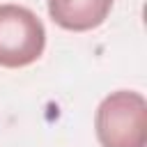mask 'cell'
Returning a JSON list of instances; mask_svg holds the SVG:
<instances>
[{
  "label": "cell",
  "mask_w": 147,
  "mask_h": 147,
  "mask_svg": "<svg viewBox=\"0 0 147 147\" xmlns=\"http://www.w3.org/2000/svg\"><path fill=\"white\" fill-rule=\"evenodd\" d=\"M46 48V30L34 11L0 5V67L18 69L37 62Z\"/></svg>",
  "instance_id": "7a4b0ae2"
},
{
  "label": "cell",
  "mask_w": 147,
  "mask_h": 147,
  "mask_svg": "<svg viewBox=\"0 0 147 147\" xmlns=\"http://www.w3.org/2000/svg\"><path fill=\"white\" fill-rule=\"evenodd\" d=\"M101 147H147V101L140 92L108 94L94 115Z\"/></svg>",
  "instance_id": "6da1fadb"
},
{
  "label": "cell",
  "mask_w": 147,
  "mask_h": 147,
  "mask_svg": "<svg viewBox=\"0 0 147 147\" xmlns=\"http://www.w3.org/2000/svg\"><path fill=\"white\" fill-rule=\"evenodd\" d=\"M113 9V0H48L51 18L74 32L99 28Z\"/></svg>",
  "instance_id": "3957f363"
}]
</instances>
